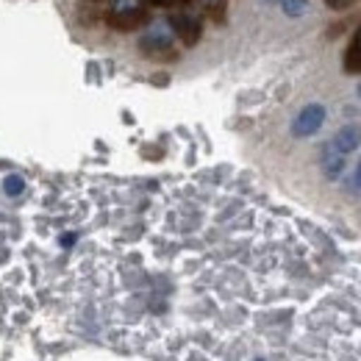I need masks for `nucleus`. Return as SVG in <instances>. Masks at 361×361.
I'll return each instance as SVG.
<instances>
[{"instance_id":"nucleus-1","label":"nucleus","mask_w":361,"mask_h":361,"mask_svg":"<svg viewBox=\"0 0 361 361\" xmlns=\"http://www.w3.org/2000/svg\"><path fill=\"white\" fill-rule=\"evenodd\" d=\"M145 17V6L142 0H111L109 8V25L117 31H131L142 23Z\"/></svg>"},{"instance_id":"nucleus-3","label":"nucleus","mask_w":361,"mask_h":361,"mask_svg":"<svg viewBox=\"0 0 361 361\" xmlns=\"http://www.w3.org/2000/svg\"><path fill=\"white\" fill-rule=\"evenodd\" d=\"M139 47L147 53V56H161V53H173V31L164 25V23H156L145 37Z\"/></svg>"},{"instance_id":"nucleus-14","label":"nucleus","mask_w":361,"mask_h":361,"mask_svg":"<svg viewBox=\"0 0 361 361\" xmlns=\"http://www.w3.org/2000/svg\"><path fill=\"white\" fill-rule=\"evenodd\" d=\"M359 97H361V87H359Z\"/></svg>"},{"instance_id":"nucleus-13","label":"nucleus","mask_w":361,"mask_h":361,"mask_svg":"<svg viewBox=\"0 0 361 361\" xmlns=\"http://www.w3.org/2000/svg\"><path fill=\"white\" fill-rule=\"evenodd\" d=\"M153 3H159V6H173V3H178V0H153Z\"/></svg>"},{"instance_id":"nucleus-7","label":"nucleus","mask_w":361,"mask_h":361,"mask_svg":"<svg viewBox=\"0 0 361 361\" xmlns=\"http://www.w3.org/2000/svg\"><path fill=\"white\" fill-rule=\"evenodd\" d=\"M345 70L348 73H361V28L356 31L353 42L348 47V56H345Z\"/></svg>"},{"instance_id":"nucleus-8","label":"nucleus","mask_w":361,"mask_h":361,"mask_svg":"<svg viewBox=\"0 0 361 361\" xmlns=\"http://www.w3.org/2000/svg\"><path fill=\"white\" fill-rule=\"evenodd\" d=\"M281 8L289 17H303L309 11V0H281Z\"/></svg>"},{"instance_id":"nucleus-5","label":"nucleus","mask_w":361,"mask_h":361,"mask_svg":"<svg viewBox=\"0 0 361 361\" xmlns=\"http://www.w3.org/2000/svg\"><path fill=\"white\" fill-rule=\"evenodd\" d=\"M331 145H334V150H339L342 156L353 153L361 145V128L359 126H342V128L336 131V136L331 139Z\"/></svg>"},{"instance_id":"nucleus-12","label":"nucleus","mask_w":361,"mask_h":361,"mask_svg":"<svg viewBox=\"0 0 361 361\" xmlns=\"http://www.w3.org/2000/svg\"><path fill=\"white\" fill-rule=\"evenodd\" d=\"M353 183H356V189H361V161H359V167H356V176H353Z\"/></svg>"},{"instance_id":"nucleus-9","label":"nucleus","mask_w":361,"mask_h":361,"mask_svg":"<svg viewBox=\"0 0 361 361\" xmlns=\"http://www.w3.org/2000/svg\"><path fill=\"white\" fill-rule=\"evenodd\" d=\"M25 189V180L20 178V176H8L6 178V195H20Z\"/></svg>"},{"instance_id":"nucleus-6","label":"nucleus","mask_w":361,"mask_h":361,"mask_svg":"<svg viewBox=\"0 0 361 361\" xmlns=\"http://www.w3.org/2000/svg\"><path fill=\"white\" fill-rule=\"evenodd\" d=\"M342 170H345V156H342L339 150H334V145L328 142V145L322 147V173L334 180L342 176Z\"/></svg>"},{"instance_id":"nucleus-4","label":"nucleus","mask_w":361,"mask_h":361,"mask_svg":"<svg viewBox=\"0 0 361 361\" xmlns=\"http://www.w3.org/2000/svg\"><path fill=\"white\" fill-rule=\"evenodd\" d=\"M170 28H173V34L180 37L186 45H195L200 39V23L192 14H176V17H170Z\"/></svg>"},{"instance_id":"nucleus-11","label":"nucleus","mask_w":361,"mask_h":361,"mask_svg":"<svg viewBox=\"0 0 361 361\" xmlns=\"http://www.w3.org/2000/svg\"><path fill=\"white\" fill-rule=\"evenodd\" d=\"M325 3H328L331 8H348V6L353 3V0H325Z\"/></svg>"},{"instance_id":"nucleus-2","label":"nucleus","mask_w":361,"mask_h":361,"mask_svg":"<svg viewBox=\"0 0 361 361\" xmlns=\"http://www.w3.org/2000/svg\"><path fill=\"white\" fill-rule=\"evenodd\" d=\"M322 123H325V106H319V103H309V106H306V109H300V114L295 117V123H292V134L295 136H312L322 128Z\"/></svg>"},{"instance_id":"nucleus-10","label":"nucleus","mask_w":361,"mask_h":361,"mask_svg":"<svg viewBox=\"0 0 361 361\" xmlns=\"http://www.w3.org/2000/svg\"><path fill=\"white\" fill-rule=\"evenodd\" d=\"M203 6H206V8H212V11H223L226 0H203Z\"/></svg>"}]
</instances>
